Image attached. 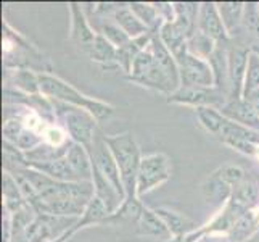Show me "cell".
<instances>
[{
  "label": "cell",
  "mask_w": 259,
  "mask_h": 242,
  "mask_svg": "<svg viewBox=\"0 0 259 242\" xmlns=\"http://www.w3.org/2000/svg\"><path fill=\"white\" fill-rule=\"evenodd\" d=\"M91 157H92V163L95 165V168L98 169V171L102 173V176L114 187L116 192L126 200V189H124V184H122V179H121V171H119L118 163H116L110 147L106 146L105 136H100V134H97L95 136Z\"/></svg>",
  "instance_id": "6"
},
{
  "label": "cell",
  "mask_w": 259,
  "mask_h": 242,
  "mask_svg": "<svg viewBox=\"0 0 259 242\" xmlns=\"http://www.w3.org/2000/svg\"><path fill=\"white\" fill-rule=\"evenodd\" d=\"M198 31L206 34L208 38L216 41L218 44H222L229 41V32L226 29L222 18L219 15L218 5L212 2L200 4V13H198Z\"/></svg>",
  "instance_id": "9"
},
{
  "label": "cell",
  "mask_w": 259,
  "mask_h": 242,
  "mask_svg": "<svg viewBox=\"0 0 259 242\" xmlns=\"http://www.w3.org/2000/svg\"><path fill=\"white\" fill-rule=\"evenodd\" d=\"M110 217H111V213L108 212V209L105 207V203L98 199L97 195H94V199L89 202L84 215L79 218L77 225L74 228H76V231H79V229H82L85 226H91V225H102V223L108 221Z\"/></svg>",
  "instance_id": "25"
},
{
  "label": "cell",
  "mask_w": 259,
  "mask_h": 242,
  "mask_svg": "<svg viewBox=\"0 0 259 242\" xmlns=\"http://www.w3.org/2000/svg\"><path fill=\"white\" fill-rule=\"evenodd\" d=\"M259 89V53L249 52L248 68H246V79L243 89V98H248L254 91Z\"/></svg>",
  "instance_id": "33"
},
{
  "label": "cell",
  "mask_w": 259,
  "mask_h": 242,
  "mask_svg": "<svg viewBox=\"0 0 259 242\" xmlns=\"http://www.w3.org/2000/svg\"><path fill=\"white\" fill-rule=\"evenodd\" d=\"M44 142H47V144L53 146V147H63V146H68V136H66V131H63L58 126H49L44 132Z\"/></svg>",
  "instance_id": "37"
},
{
  "label": "cell",
  "mask_w": 259,
  "mask_h": 242,
  "mask_svg": "<svg viewBox=\"0 0 259 242\" xmlns=\"http://www.w3.org/2000/svg\"><path fill=\"white\" fill-rule=\"evenodd\" d=\"M69 15H71V29H69L71 41H74L82 49L89 50L95 42L97 32L89 24V20L81 4H69Z\"/></svg>",
  "instance_id": "10"
},
{
  "label": "cell",
  "mask_w": 259,
  "mask_h": 242,
  "mask_svg": "<svg viewBox=\"0 0 259 242\" xmlns=\"http://www.w3.org/2000/svg\"><path fill=\"white\" fill-rule=\"evenodd\" d=\"M12 83L16 89L28 95H40L39 73H32L31 70H15L12 73Z\"/></svg>",
  "instance_id": "30"
},
{
  "label": "cell",
  "mask_w": 259,
  "mask_h": 242,
  "mask_svg": "<svg viewBox=\"0 0 259 242\" xmlns=\"http://www.w3.org/2000/svg\"><path fill=\"white\" fill-rule=\"evenodd\" d=\"M256 202H257V187L254 183L245 179L243 183L237 184L232 189L229 205L234 210H237L240 215H243L251 210V207H254Z\"/></svg>",
  "instance_id": "18"
},
{
  "label": "cell",
  "mask_w": 259,
  "mask_h": 242,
  "mask_svg": "<svg viewBox=\"0 0 259 242\" xmlns=\"http://www.w3.org/2000/svg\"><path fill=\"white\" fill-rule=\"evenodd\" d=\"M159 39L167 47V50L172 53L177 65L187 57L189 53V46H187V36L177 28L176 23H163L161 29L158 31Z\"/></svg>",
  "instance_id": "12"
},
{
  "label": "cell",
  "mask_w": 259,
  "mask_h": 242,
  "mask_svg": "<svg viewBox=\"0 0 259 242\" xmlns=\"http://www.w3.org/2000/svg\"><path fill=\"white\" fill-rule=\"evenodd\" d=\"M39 84H40V94L44 97H47L49 100L84 109L85 112L94 115L97 121L108 120L114 113V109L110 103H105L102 100H97L94 97L84 95L76 87L68 84L66 81H63L58 76H53L50 73H39Z\"/></svg>",
  "instance_id": "1"
},
{
  "label": "cell",
  "mask_w": 259,
  "mask_h": 242,
  "mask_svg": "<svg viewBox=\"0 0 259 242\" xmlns=\"http://www.w3.org/2000/svg\"><path fill=\"white\" fill-rule=\"evenodd\" d=\"M150 49L153 52L155 61L163 68L164 73L171 78V81L176 84V87H181V73H179V65L176 58L172 57V53L167 50V47L163 44V41L159 39V34L155 32L153 39H151Z\"/></svg>",
  "instance_id": "13"
},
{
  "label": "cell",
  "mask_w": 259,
  "mask_h": 242,
  "mask_svg": "<svg viewBox=\"0 0 259 242\" xmlns=\"http://www.w3.org/2000/svg\"><path fill=\"white\" fill-rule=\"evenodd\" d=\"M172 176V166L171 160L166 154H150L144 155L139 169V178H137V195L142 197L153 189H156L158 186L164 184L169 181Z\"/></svg>",
  "instance_id": "4"
},
{
  "label": "cell",
  "mask_w": 259,
  "mask_h": 242,
  "mask_svg": "<svg viewBox=\"0 0 259 242\" xmlns=\"http://www.w3.org/2000/svg\"><path fill=\"white\" fill-rule=\"evenodd\" d=\"M2 192H4V209L8 210L12 215L20 209H23L24 205H28V202H26V199L23 197L20 186H18V183H16V179L7 171H4V189H2Z\"/></svg>",
  "instance_id": "24"
},
{
  "label": "cell",
  "mask_w": 259,
  "mask_h": 242,
  "mask_svg": "<svg viewBox=\"0 0 259 242\" xmlns=\"http://www.w3.org/2000/svg\"><path fill=\"white\" fill-rule=\"evenodd\" d=\"M249 50H253V52H256V53H259V46H254V47H251Z\"/></svg>",
  "instance_id": "38"
},
{
  "label": "cell",
  "mask_w": 259,
  "mask_h": 242,
  "mask_svg": "<svg viewBox=\"0 0 259 242\" xmlns=\"http://www.w3.org/2000/svg\"><path fill=\"white\" fill-rule=\"evenodd\" d=\"M219 137H221L222 142H227V141H249V142H254V144H259V132L257 131L245 128V126H242V124H238V123L232 121L229 118H226V123H224V126H222Z\"/></svg>",
  "instance_id": "29"
},
{
  "label": "cell",
  "mask_w": 259,
  "mask_h": 242,
  "mask_svg": "<svg viewBox=\"0 0 259 242\" xmlns=\"http://www.w3.org/2000/svg\"><path fill=\"white\" fill-rule=\"evenodd\" d=\"M249 52L243 47L229 49V100L243 98Z\"/></svg>",
  "instance_id": "8"
},
{
  "label": "cell",
  "mask_w": 259,
  "mask_h": 242,
  "mask_svg": "<svg viewBox=\"0 0 259 242\" xmlns=\"http://www.w3.org/2000/svg\"><path fill=\"white\" fill-rule=\"evenodd\" d=\"M129 8L134 12L139 20L144 23L150 31L158 32L161 29V26L164 23V20L158 13V8L155 7V4H144V2H134L129 4Z\"/></svg>",
  "instance_id": "28"
},
{
  "label": "cell",
  "mask_w": 259,
  "mask_h": 242,
  "mask_svg": "<svg viewBox=\"0 0 259 242\" xmlns=\"http://www.w3.org/2000/svg\"><path fill=\"white\" fill-rule=\"evenodd\" d=\"M53 109L58 112L61 120L65 123V131L69 136V141L76 142V144L84 146L92 154L94 141L97 136V118L84 109L79 107L66 105L61 102H53Z\"/></svg>",
  "instance_id": "3"
},
{
  "label": "cell",
  "mask_w": 259,
  "mask_h": 242,
  "mask_svg": "<svg viewBox=\"0 0 259 242\" xmlns=\"http://www.w3.org/2000/svg\"><path fill=\"white\" fill-rule=\"evenodd\" d=\"M31 168L37 169V171L47 175L49 178L55 179V181H60V183H79V179H77L76 173L73 171V168H71L66 157L49 161V163L31 165Z\"/></svg>",
  "instance_id": "20"
},
{
  "label": "cell",
  "mask_w": 259,
  "mask_h": 242,
  "mask_svg": "<svg viewBox=\"0 0 259 242\" xmlns=\"http://www.w3.org/2000/svg\"><path fill=\"white\" fill-rule=\"evenodd\" d=\"M106 146L118 163L121 171V179L126 189V200H139L137 195V178L144 155L140 154V147L132 132H121L113 136H105Z\"/></svg>",
  "instance_id": "2"
},
{
  "label": "cell",
  "mask_w": 259,
  "mask_h": 242,
  "mask_svg": "<svg viewBox=\"0 0 259 242\" xmlns=\"http://www.w3.org/2000/svg\"><path fill=\"white\" fill-rule=\"evenodd\" d=\"M113 20L119 24V28L126 32L131 39L140 38V36L150 32V29L139 20L136 15H134V12L129 7H119L118 10L114 12Z\"/></svg>",
  "instance_id": "22"
},
{
  "label": "cell",
  "mask_w": 259,
  "mask_h": 242,
  "mask_svg": "<svg viewBox=\"0 0 259 242\" xmlns=\"http://www.w3.org/2000/svg\"><path fill=\"white\" fill-rule=\"evenodd\" d=\"M216 5H218L219 15L222 18V23H224L229 36H234L235 31L242 26L245 4H242V2H222V4H216Z\"/></svg>",
  "instance_id": "26"
},
{
  "label": "cell",
  "mask_w": 259,
  "mask_h": 242,
  "mask_svg": "<svg viewBox=\"0 0 259 242\" xmlns=\"http://www.w3.org/2000/svg\"><path fill=\"white\" fill-rule=\"evenodd\" d=\"M232 189H234V187L230 184L222 181L219 176L212 173L208 181L203 184L204 200H206V203H218V205L229 202L232 195Z\"/></svg>",
  "instance_id": "23"
},
{
  "label": "cell",
  "mask_w": 259,
  "mask_h": 242,
  "mask_svg": "<svg viewBox=\"0 0 259 242\" xmlns=\"http://www.w3.org/2000/svg\"><path fill=\"white\" fill-rule=\"evenodd\" d=\"M181 86L187 87H214V75L208 60H203L187 53V57L179 63Z\"/></svg>",
  "instance_id": "7"
},
{
  "label": "cell",
  "mask_w": 259,
  "mask_h": 242,
  "mask_svg": "<svg viewBox=\"0 0 259 242\" xmlns=\"http://www.w3.org/2000/svg\"><path fill=\"white\" fill-rule=\"evenodd\" d=\"M89 57L94 61H97L98 65L111 68V66H119L118 65V49H116L113 44L105 39L102 34L97 32L95 42L92 44V47L87 50Z\"/></svg>",
  "instance_id": "21"
},
{
  "label": "cell",
  "mask_w": 259,
  "mask_h": 242,
  "mask_svg": "<svg viewBox=\"0 0 259 242\" xmlns=\"http://www.w3.org/2000/svg\"><path fill=\"white\" fill-rule=\"evenodd\" d=\"M137 232H139V236L171 239V232H169L167 226L164 225V221L158 217L155 210H150L145 207L137 221Z\"/></svg>",
  "instance_id": "19"
},
{
  "label": "cell",
  "mask_w": 259,
  "mask_h": 242,
  "mask_svg": "<svg viewBox=\"0 0 259 242\" xmlns=\"http://www.w3.org/2000/svg\"><path fill=\"white\" fill-rule=\"evenodd\" d=\"M66 160L69 161L79 181H92V157L84 146L71 142L66 152Z\"/></svg>",
  "instance_id": "15"
},
{
  "label": "cell",
  "mask_w": 259,
  "mask_h": 242,
  "mask_svg": "<svg viewBox=\"0 0 259 242\" xmlns=\"http://www.w3.org/2000/svg\"><path fill=\"white\" fill-rule=\"evenodd\" d=\"M98 34H102L105 39H108L116 49L124 47V46H126V44L131 41L129 36L119 28V24L116 23V21L103 23V24H102V28H100V31H98Z\"/></svg>",
  "instance_id": "34"
},
{
  "label": "cell",
  "mask_w": 259,
  "mask_h": 242,
  "mask_svg": "<svg viewBox=\"0 0 259 242\" xmlns=\"http://www.w3.org/2000/svg\"><path fill=\"white\" fill-rule=\"evenodd\" d=\"M187 46H189V53L198 58L208 60L212 55V52L218 49L219 44L208 38L206 34H203L201 31H196L192 38L187 39Z\"/></svg>",
  "instance_id": "31"
},
{
  "label": "cell",
  "mask_w": 259,
  "mask_h": 242,
  "mask_svg": "<svg viewBox=\"0 0 259 242\" xmlns=\"http://www.w3.org/2000/svg\"><path fill=\"white\" fill-rule=\"evenodd\" d=\"M208 61L214 75V87L224 95H229V50L218 46Z\"/></svg>",
  "instance_id": "17"
},
{
  "label": "cell",
  "mask_w": 259,
  "mask_h": 242,
  "mask_svg": "<svg viewBox=\"0 0 259 242\" xmlns=\"http://www.w3.org/2000/svg\"><path fill=\"white\" fill-rule=\"evenodd\" d=\"M195 113H196V120H198L203 129H206L209 134H214V136H219L222 126L226 123V116L221 113L219 109H214V107H200V109H195Z\"/></svg>",
  "instance_id": "27"
},
{
  "label": "cell",
  "mask_w": 259,
  "mask_h": 242,
  "mask_svg": "<svg viewBox=\"0 0 259 242\" xmlns=\"http://www.w3.org/2000/svg\"><path fill=\"white\" fill-rule=\"evenodd\" d=\"M257 225H259V223L256 220V215L251 210L243 213L242 217H238V220L235 221L234 228H232L230 239L234 240V242H243V240H246L256 231Z\"/></svg>",
  "instance_id": "32"
},
{
  "label": "cell",
  "mask_w": 259,
  "mask_h": 242,
  "mask_svg": "<svg viewBox=\"0 0 259 242\" xmlns=\"http://www.w3.org/2000/svg\"><path fill=\"white\" fill-rule=\"evenodd\" d=\"M242 26L248 32L259 36V4H254V2L245 4Z\"/></svg>",
  "instance_id": "35"
},
{
  "label": "cell",
  "mask_w": 259,
  "mask_h": 242,
  "mask_svg": "<svg viewBox=\"0 0 259 242\" xmlns=\"http://www.w3.org/2000/svg\"><path fill=\"white\" fill-rule=\"evenodd\" d=\"M169 103H177V105H187V107H214V109H222L229 98L219 92L216 87H187L181 86L176 92H172L167 97Z\"/></svg>",
  "instance_id": "5"
},
{
  "label": "cell",
  "mask_w": 259,
  "mask_h": 242,
  "mask_svg": "<svg viewBox=\"0 0 259 242\" xmlns=\"http://www.w3.org/2000/svg\"><path fill=\"white\" fill-rule=\"evenodd\" d=\"M221 113L226 118L242 124L245 128H249L259 132V115L254 109V103L245 100V98H238V100H229L221 109Z\"/></svg>",
  "instance_id": "11"
},
{
  "label": "cell",
  "mask_w": 259,
  "mask_h": 242,
  "mask_svg": "<svg viewBox=\"0 0 259 242\" xmlns=\"http://www.w3.org/2000/svg\"><path fill=\"white\" fill-rule=\"evenodd\" d=\"M153 210L158 217L164 221V225L167 226L172 237H185L187 234H190V232L195 229V221L181 212L169 210L166 207H159V209H153Z\"/></svg>",
  "instance_id": "16"
},
{
  "label": "cell",
  "mask_w": 259,
  "mask_h": 242,
  "mask_svg": "<svg viewBox=\"0 0 259 242\" xmlns=\"http://www.w3.org/2000/svg\"><path fill=\"white\" fill-rule=\"evenodd\" d=\"M198 13H200V4L195 2H177L174 4V23L181 29L187 39L198 31Z\"/></svg>",
  "instance_id": "14"
},
{
  "label": "cell",
  "mask_w": 259,
  "mask_h": 242,
  "mask_svg": "<svg viewBox=\"0 0 259 242\" xmlns=\"http://www.w3.org/2000/svg\"><path fill=\"white\" fill-rule=\"evenodd\" d=\"M256 158L259 160V146H257V150H256Z\"/></svg>",
  "instance_id": "39"
},
{
  "label": "cell",
  "mask_w": 259,
  "mask_h": 242,
  "mask_svg": "<svg viewBox=\"0 0 259 242\" xmlns=\"http://www.w3.org/2000/svg\"><path fill=\"white\" fill-rule=\"evenodd\" d=\"M214 175L219 176L222 181H226L232 187H235L237 184L245 181V171L235 165H224L222 168H219L218 171H214Z\"/></svg>",
  "instance_id": "36"
}]
</instances>
